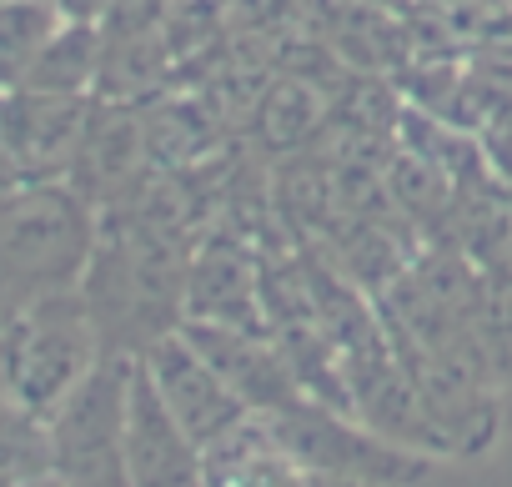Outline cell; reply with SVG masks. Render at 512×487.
Segmentation results:
<instances>
[{
    "label": "cell",
    "instance_id": "cell-5",
    "mask_svg": "<svg viewBox=\"0 0 512 487\" xmlns=\"http://www.w3.org/2000/svg\"><path fill=\"white\" fill-rule=\"evenodd\" d=\"M186 322L241 327V332H272L262 302V257L241 236H206L191 257L186 282Z\"/></svg>",
    "mask_w": 512,
    "mask_h": 487
},
{
    "label": "cell",
    "instance_id": "cell-6",
    "mask_svg": "<svg viewBox=\"0 0 512 487\" xmlns=\"http://www.w3.org/2000/svg\"><path fill=\"white\" fill-rule=\"evenodd\" d=\"M126 472L131 487H201V447L166 412L141 362L131 372L126 402Z\"/></svg>",
    "mask_w": 512,
    "mask_h": 487
},
{
    "label": "cell",
    "instance_id": "cell-3",
    "mask_svg": "<svg viewBox=\"0 0 512 487\" xmlns=\"http://www.w3.org/2000/svg\"><path fill=\"white\" fill-rule=\"evenodd\" d=\"M136 362L146 367L151 387H156L161 402H166V412L181 422V432H186L196 447L216 442V437L231 432L241 417H251L246 402L226 387V377H221L181 332L161 337V342L146 347V357H136Z\"/></svg>",
    "mask_w": 512,
    "mask_h": 487
},
{
    "label": "cell",
    "instance_id": "cell-7",
    "mask_svg": "<svg viewBox=\"0 0 512 487\" xmlns=\"http://www.w3.org/2000/svg\"><path fill=\"white\" fill-rule=\"evenodd\" d=\"M201 487H307V472L277 442L272 422L251 412L201 447Z\"/></svg>",
    "mask_w": 512,
    "mask_h": 487
},
{
    "label": "cell",
    "instance_id": "cell-2",
    "mask_svg": "<svg viewBox=\"0 0 512 487\" xmlns=\"http://www.w3.org/2000/svg\"><path fill=\"white\" fill-rule=\"evenodd\" d=\"M136 357H101L81 387L56 407L51 467L61 487H131L126 472V402Z\"/></svg>",
    "mask_w": 512,
    "mask_h": 487
},
{
    "label": "cell",
    "instance_id": "cell-4",
    "mask_svg": "<svg viewBox=\"0 0 512 487\" xmlns=\"http://www.w3.org/2000/svg\"><path fill=\"white\" fill-rule=\"evenodd\" d=\"M181 337L226 377V387L246 402V412L267 417L297 397H307L292 357L272 332H241V327H211V322H181Z\"/></svg>",
    "mask_w": 512,
    "mask_h": 487
},
{
    "label": "cell",
    "instance_id": "cell-8",
    "mask_svg": "<svg viewBox=\"0 0 512 487\" xmlns=\"http://www.w3.org/2000/svg\"><path fill=\"white\" fill-rule=\"evenodd\" d=\"M307 487H362V482H337V477H307Z\"/></svg>",
    "mask_w": 512,
    "mask_h": 487
},
{
    "label": "cell",
    "instance_id": "cell-1",
    "mask_svg": "<svg viewBox=\"0 0 512 487\" xmlns=\"http://www.w3.org/2000/svg\"><path fill=\"white\" fill-rule=\"evenodd\" d=\"M267 422L307 477H337V482H362V487H412L432 467V457L387 442L352 412L327 407L317 397H297L267 412Z\"/></svg>",
    "mask_w": 512,
    "mask_h": 487
}]
</instances>
